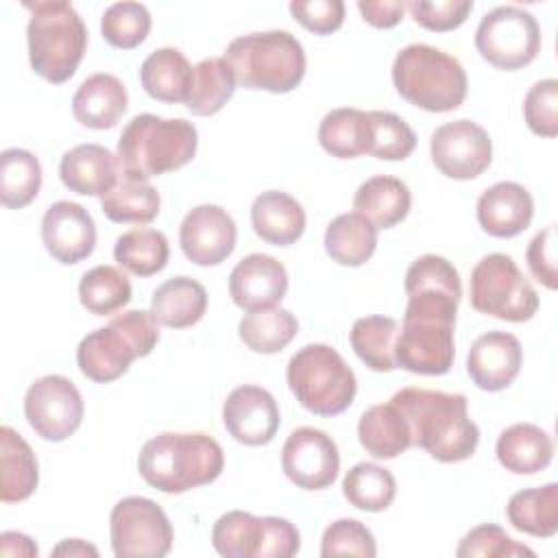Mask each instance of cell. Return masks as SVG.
<instances>
[{"label": "cell", "instance_id": "6da1fadb", "mask_svg": "<svg viewBox=\"0 0 558 558\" xmlns=\"http://www.w3.org/2000/svg\"><path fill=\"white\" fill-rule=\"evenodd\" d=\"M408 421L412 447L425 449L438 462H462L480 442V427L469 418L462 392L401 388L390 399Z\"/></svg>", "mask_w": 558, "mask_h": 558}, {"label": "cell", "instance_id": "7a4b0ae2", "mask_svg": "<svg viewBox=\"0 0 558 558\" xmlns=\"http://www.w3.org/2000/svg\"><path fill=\"white\" fill-rule=\"evenodd\" d=\"M460 294L440 288L408 292L403 325L397 336V366L414 375H445L456 355L453 327Z\"/></svg>", "mask_w": 558, "mask_h": 558}, {"label": "cell", "instance_id": "3957f363", "mask_svg": "<svg viewBox=\"0 0 558 558\" xmlns=\"http://www.w3.org/2000/svg\"><path fill=\"white\" fill-rule=\"evenodd\" d=\"M222 469V447L203 432H163L146 440L137 456V471L144 482L168 495L211 484Z\"/></svg>", "mask_w": 558, "mask_h": 558}, {"label": "cell", "instance_id": "277c9868", "mask_svg": "<svg viewBox=\"0 0 558 558\" xmlns=\"http://www.w3.org/2000/svg\"><path fill=\"white\" fill-rule=\"evenodd\" d=\"M198 148L196 126L183 118L140 113L126 122L118 140L120 174L148 181L187 166Z\"/></svg>", "mask_w": 558, "mask_h": 558}, {"label": "cell", "instance_id": "5b68a950", "mask_svg": "<svg viewBox=\"0 0 558 558\" xmlns=\"http://www.w3.org/2000/svg\"><path fill=\"white\" fill-rule=\"evenodd\" d=\"M235 85L270 94L292 92L305 76V50L288 31H266L235 37L225 57Z\"/></svg>", "mask_w": 558, "mask_h": 558}, {"label": "cell", "instance_id": "8992f818", "mask_svg": "<svg viewBox=\"0 0 558 558\" xmlns=\"http://www.w3.org/2000/svg\"><path fill=\"white\" fill-rule=\"evenodd\" d=\"M392 83L403 100L432 113L458 109L469 89L462 63L427 44H410L397 52Z\"/></svg>", "mask_w": 558, "mask_h": 558}, {"label": "cell", "instance_id": "52a82bcc", "mask_svg": "<svg viewBox=\"0 0 558 558\" xmlns=\"http://www.w3.org/2000/svg\"><path fill=\"white\" fill-rule=\"evenodd\" d=\"M24 7L31 11L26 37L33 72L48 83H65L87 48V28L78 11L63 0L24 2Z\"/></svg>", "mask_w": 558, "mask_h": 558}, {"label": "cell", "instance_id": "ba28073f", "mask_svg": "<svg viewBox=\"0 0 558 558\" xmlns=\"http://www.w3.org/2000/svg\"><path fill=\"white\" fill-rule=\"evenodd\" d=\"M159 342V320L153 312L129 310L107 327L89 331L76 349L81 373L96 381L109 384L122 377L135 357H146Z\"/></svg>", "mask_w": 558, "mask_h": 558}, {"label": "cell", "instance_id": "9c48e42d", "mask_svg": "<svg viewBox=\"0 0 558 558\" xmlns=\"http://www.w3.org/2000/svg\"><path fill=\"white\" fill-rule=\"evenodd\" d=\"M286 379L296 401L318 416L342 414L355 399L357 379L329 344H305L288 362Z\"/></svg>", "mask_w": 558, "mask_h": 558}, {"label": "cell", "instance_id": "30bf717a", "mask_svg": "<svg viewBox=\"0 0 558 558\" xmlns=\"http://www.w3.org/2000/svg\"><path fill=\"white\" fill-rule=\"evenodd\" d=\"M469 299L480 314L525 323L538 310V294L517 262L506 253L484 255L469 279Z\"/></svg>", "mask_w": 558, "mask_h": 558}, {"label": "cell", "instance_id": "8fae6325", "mask_svg": "<svg viewBox=\"0 0 558 558\" xmlns=\"http://www.w3.org/2000/svg\"><path fill=\"white\" fill-rule=\"evenodd\" d=\"M475 48L490 65L512 72L536 59L541 50V26L521 7H497L477 24Z\"/></svg>", "mask_w": 558, "mask_h": 558}, {"label": "cell", "instance_id": "7c38bea8", "mask_svg": "<svg viewBox=\"0 0 558 558\" xmlns=\"http://www.w3.org/2000/svg\"><path fill=\"white\" fill-rule=\"evenodd\" d=\"M111 549L118 558H161L172 549L170 519L148 497H124L109 517Z\"/></svg>", "mask_w": 558, "mask_h": 558}, {"label": "cell", "instance_id": "4fadbf2b", "mask_svg": "<svg viewBox=\"0 0 558 558\" xmlns=\"http://www.w3.org/2000/svg\"><path fill=\"white\" fill-rule=\"evenodd\" d=\"M83 412L85 403L78 388L63 375H44L24 395L26 421L48 442H61L72 436L81 427Z\"/></svg>", "mask_w": 558, "mask_h": 558}, {"label": "cell", "instance_id": "5bb4252c", "mask_svg": "<svg viewBox=\"0 0 558 558\" xmlns=\"http://www.w3.org/2000/svg\"><path fill=\"white\" fill-rule=\"evenodd\" d=\"M434 166L449 179L469 181L480 177L493 161V142L484 126L471 120L440 124L429 140Z\"/></svg>", "mask_w": 558, "mask_h": 558}, {"label": "cell", "instance_id": "9a60e30c", "mask_svg": "<svg viewBox=\"0 0 558 558\" xmlns=\"http://www.w3.org/2000/svg\"><path fill=\"white\" fill-rule=\"evenodd\" d=\"M281 471L305 490H323L340 471V453L331 436L316 427L294 429L281 449Z\"/></svg>", "mask_w": 558, "mask_h": 558}, {"label": "cell", "instance_id": "2e32d148", "mask_svg": "<svg viewBox=\"0 0 558 558\" xmlns=\"http://www.w3.org/2000/svg\"><path fill=\"white\" fill-rule=\"evenodd\" d=\"M238 227L227 209L198 205L185 214L179 227L183 255L196 266H218L235 248Z\"/></svg>", "mask_w": 558, "mask_h": 558}, {"label": "cell", "instance_id": "e0dca14e", "mask_svg": "<svg viewBox=\"0 0 558 558\" xmlns=\"http://www.w3.org/2000/svg\"><path fill=\"white\" fill-rule=\"evenodd\" d=\"M222 423L238 442L248 447L268 445L281 423L275 397L253 384L233 388L222 405Z\"/></svg>", "mask_w": 558, "mask_h": 558}, {"label": "cell", "instance_id": "ac0fdd59", "mask_svg": "<svg viewBox=\"0 0 558 558\" xmlns=\"http://www.w3.org/2000/svg\"><path fill=\"white\" fill-rule=\"evenodd\" d=\"M41 240L59 264H78L96 246V225L89 211L72 201L52 203L41 218Z\"/></svg>", "mask_w": 558, "mask_h": 558}, {"label": "cell", "instance_id": "d6986e66", "mask_svg": "<svg viewBox=\"0 0 558 558\" xmlns=\"http://www.w3.org/2000/svg\"><path fill=\"white\" fill-rule=\"evenodd\" d=\"M288 292L286 266L264 253L242 257L229 275V294L246 314L281 303Z\"/></svg>", "mask_w": 558, "mask_h": 558}, {"label": "cell", "instance_id": "ffe728a7", "mask_svg": "<svg viewBox=\"0 0 558 558\" xmlns=\"http://www.w3.org/2000/svg\"><path fill=\"white\" fill-rule=\"evenodd\" d=\"M523 364L521 342L508 331H486L469 349L466 373L486 392L508 388Z\"/></svg>", "mask_w": 558, "mask_h": 558}, {"label": "cell", "instance_id": "44dd1931", "mask_svg": "<svg viewBox=\"0 0 558 558\" xmlns=\"http://www.w3.org/2000/svg\"><path fill=\"white\" fill-rule=\"evenodd\" d=\"M477 222L493 238H514L523 233L534 216L532 194L514 181H499L477 198Z\"/></svg>", "mask_w": 558, "mask_h": 558}, {"label": "cell", "instance_id": "7402d4cb", "mask_svg": "<svg viewBox=\"0 0 558 558\" xmlns=\"http://www.w3.org/2000/svg\"><path fill=\"white\" fill-rule=\"evenodd\" d=\"M61 183L83 196H105L120 177L118 157L100 144H78L59 161Z\"/></svg>", "mask_w": 558, "mask_h": 558}, {"label": "cell", "instance_id": "603a6c76", "mask_svg": "<svg viewBox=\"0 0 558 558\" xmlns=\"http://www.w3.org/2000/svg\"><path fill=\"white\" fill-rule=\"evenodd\" d=\"M129 105L124 83L109 74L96 72L87 76L72 96V113L78 124L96 131H105L118 124Z\"/></svg>", "mask_w": 558, "mask_h": 558}, {"label": "cell", "instance_id": "cb8c5ba5", "mask_svg": "<svg viewBox=\"0 0 558 558\" xmlns=\"http://www.w3.org/2000/svg\"><path fill=\"white\" fill-rule=\"evenodd\" d=\"M253 231L272 246H290L305 231V211L301 203L279 190L255 196L251 205Z\"/></svg>", "mask_w": 558, "mask_h": 558}, {"label": "cell", "instance_id": "d4e9b609", "mask_svg": "<svg viewBox=\"0 0 558 558\" xmlns=\"http://www.w3.org/2000/svg\"><path fill=\"white\" fill-rule=\"evenodd\" d=\"M499 464L517 475H532L549 466L554 458L551 436L534 423L506 427L495 445Z\"/></svg>", "mask_w": 558, "mask_h": 558}, {"label": "cell", "instance_id": "484cf974", "mask_svg": "<svg viewBox=\"0 0 558 558\" xmlns=\"http://www.w3.org/2000/svg\"><path fill=\"white\" fill-rule=\"evenodd\" d=\"M150 312L170 329L192 327L207 312V290L203 283L185 275L166 279L153 292Z\"/></svg>", "mask_w": 558, "mask_h": 558}, {"label": "cell", "instance_id": "4316f807", "mask_svg": "<svg viewBox=\"0 0 558 558\" xmlns=\"http://www.w3.org/2000/svg\"><path fill=\"white\" fill-rule=\"evenodd\" d=\"M39 482L37 458L31 445L9 425L0 427V499L15 504L28 499Z\"/></svg>", "mask_w": 558, "mask_h": 558}, {"label": "cell", "instance_id": "83f0119b", "mask_svg": "<svg viewBox=\"0 0 558 558\" xmlns=\"http://www.w3.org/2000/svg\"><path fill=\"white\" fill-rule=\"evenodd\" d=\"M410 187L401 179L388 174L366 179L353 196V209L371 220L377 229H390L399 225L410 214Z\"/></svg>", "mask_w": 558, "mask_h": 558}, {"label": "cell", "instance_id": "f1b7e54d", "mask_svg": "<svg viewBox=\"0 0 558 558\" xmlns=\"http://www.w3.org/2000/svg\"><path fill=\"white\" fill-rule=\"evenodd\" d=\"M194 68L187 57L177 48H157L150 52L142 68L140 81L144 92L161 102H185L192 85Z\"/></svg>", "mask_w": 558, "mask_h": 558}, {"label": "cell", "instance_id": "f546056e", "mask_svg": "<svg viewBox=\"0 0 558 558\" xmlns=\"http://www.w3.org/2000/svg\"><path fill=\"white\" fill-rule=\"evenodd\" d=\"M360 445L373 458L390 460L412 447V436L401 410L388 401L381 405H371L357 423Z\"/></svg>", "mask_w": 558, "mask_h": 558}, {"label": "cell", "instance_id": "4dcf8cb0", "mask_svg": "<svg viewBox=\"0 0 558 558\" xmlns=\"http://www.w3.org/2000/svg\"><path fill=\"white\" fill-rule=\"evenodd\" d=\"M377 227L357 211L336 216L325 231V251L340 266H362L377 248Z\"/></svg>", "mask_w": 558, "mask_h": 558}, {"label": "cell", "instance_id": "1f68e13d", "mask_svg": "<svg viewBox=\"0 0 558 558\" xmlns=\"http://www.w3.org/2000/svg\"><path fill=\"white\" fill-rule=\"evenodd\" d=\"M508 523L530 536L551 538L558 532V484L514 493L506 506Z\"/></svg>", "mask_w": 558, "mask_h": 558}, {"label": "cell", "instance_id": "d6a6232c", "mask_svg": "<svg viewBox=\"0 0 558 558\" xmlns=\"http://www.w3.org/2000/svg\"><path fill=\"white\" fill-rule=\"evenodd\" d=\"M397 336H399V323L392 316H364L357 318L351 327L349 342L355 351V355L377 373H390L397 366Z\"/></svg>", "mask_w": 558, "mask_h": 558}, {"label": "cell", "instance_id": "836d02e7", "mask_svg": "<svg viewBox=\"0 0 558 558\" xmlns=\"http://www.w3.org/2000/svg\"><path fill=\"white\" fill-rule=\"evenodd\" d=\"M159 192L140 179L120 174L116 185L100 196V209L111 222H131L146 225L153 222L159 214Z\"/></svg>", "mask_w": 558, "mask_h": 558}, {"label": "cell", "instance_id": "e575fe53", "mask_svg": "<svg viewBox=\"0 0 558 558\" xmlns=\"http://www.w3.org/2000/svg\"><path fill=\"white\" fill-rule=\"evenodd\" d=\"M116 262L137 277H150L166 268L170 257L168 238L150 227L129 229L113 244Z\"/></svg>", "mask_w": 558, "mask_h": 558}, {"label": "cell", "instance_id": "d590c367", "mask_svg": "<svg viewBox=\"0 0 558 558\" xmlns=\"http://www.w3.org/2000/svg\"><path fill=\"white\" fill-rule=\"evenodd\" d=\"M299 320L290 310L268 307L242 316L238 325L240 340L255 353L272 355L283 351L296 336Z\"/></svg>", "mask_w": 558, "mask_h": 558}, {"label": "cell", "instance_id": "8d00e7d4", "mask_svg": "<svg viewBox=\"0 0 558 558\" xmlns=\"http://www.w3.org/2000/svg\"><path fill=\"white\" fill-rule=\"evenodd\" d=\"M235 92V78L222 57H209L194 65L185 107L192 116H214Z\"/></svg>", "mask_w": 558, "mask_h": 558}, {"label": "cell", "instance_id": "74e56055", "mask_svg": "<svg viewBox=\"0 0 558 558\" xmlns=\"http://www.w3.org/2000/svg\"><path fill=\"white\" fill-rule=\"evenodd\" d=\"M41 190L39 159L24 148H7L0 155V201L7 209L31 205Z\"/></svg>", "mask_w": 558, "mask_h": 558}, {"label": "cell", "instance_id": "f35d334b", "mask_svg": "<svg viewBox=\"0 0 558 558\" xmlns=\"http://www.w3.org/2000/svg\"><path fill=\"white\" fill-rule=\"evenodd\" d=\"M344 499L366 512L386 510L397 495L395 475L375 462H357L342 477Z\"/></svg>", "mask_w": 558, "mask_h": 558}, {"label": "cell", "instance_id": "ab89813d", "mask_svg": "<svg viewBox=\"0 0 558 558\" xmlns=\"http://www.w3.org/2000/svg\"><path fill=\"white\" fill-rule=\"evenodd\" d=\"M133 288L129 277L109 264L89 268L78 281L81 305L94 316H109L131 301Z\"/></svg>", "mask_w": 558, "mask_h": 558}, {"label": "cell", "instance_id": "60d3db41", "mask_svg": "<svg viewBox=\"0 0 558 558\" xmlns=\"http://www.w3.org/2000/svg\"><path fill=\"white\" fill-rule=\"evenodd\" d=\"M318 144L338 159H355L366 153V111L340 107L325 113L318 124Z\"/></svg>", "mask_w": 558, "mask_h": 558}, {"label": "cell", "instance_id": "b9f144b4", "mask_svg": "<svg viewBox=\"0 0 558 558\" xmlns=\"http://www.w3.org/2000/svg\"><path fill=\"white\" fill-rule=\"evenodd\" d=\"M264 543V517L231 510L218 517L211 530V545L225 558H259Z\"/></svg>", "mask_w": 558, "mask_h": 558}, {"label": "cell", "instance_id": "7bdbcfd3", "mask_svg": "<svg viewBox=\"0 0 558 558\" xmlns=\"http://www.w3.org/2000/svg\"><path fill=\"white\" fill-rule=\"evenodd\" d=\"M416 133L392 111H366V153L384 161H401L412 155Z\"/></svg>", "mask_w": 558, "mask_h": 558}, {"label": "cell", "instance_id": "ee69618b", "mask_svg": "<svg viewBox=\"0 0 558 558\" xmlns=\"http://www.w3.org/2000/svg\"><path fill=\"white\" fill-rule=\"evenodd\" d=\"M153 20L144 4L140 2H116L105 9L100 17V33L105 41L120 50L137 48L150 33Z\"/></svg>", "mask_w": 558, "mask_h": 558}, {"label": "cell", "instance_id": "f6af8a7d", "mask_svg": "<svg viewBox=\"0 0 558 558\" xmlns=\"http://www.w3.org/2000/svg\"><path fill=\"white\" fill-rule=\"evenodd\" d=\"M377 554L373 532L357 519H338L329 523L320 538V556H360L373 558Z\"/></svg>", "mask_w": 558, "mask_h": 558}, {"label": "cell", "instance_id": "bcb514c9", "mask_svg": "<svg viewBox=\"0 0 558 558\" xmlns=\"http://www.w3.org/2000/svg\"><path fill=\"white\" fill-rule=\"evenodd\" d=\"M458 558H514V556H534V551L512 536L506 534L495 523H482L466 532L456 549Z\"/></svg>", "mask_w": 558, "mask_h": 558}, {"label": "cell", "instance_id": "7dc6e473", "mask_svg": "<svg viewBox=\"0 0 558 558\" xmlns=\"http://www.w3.org/2000/svg\"><path fill=\"white\" fill-rule=\"evenodd\" d=\"M558 81L543 78L530 87L523 100V118L532 133L541 137L558 135Z\"/></svg>", "mask_w": 558, "mask_h": 558}, {"label": "cell", "instance_id": "c3c4849f", "mask_svg": "<svg viewBox=\"0 0 558 558\" xmlns=\"http://www.w3.org/2000/svg\"><path fill=\"white\" fill-rule=\"evenodd\" d=\"M405 294L412 290H421V288H440V290H449L453 294L462 296V283H460V275L453 268V264L440 255H421L418 259H414L405 272V281H403Z\"/></svg>", "mask_w": 558, "mask_h": 558}, {"label": "cell", "instance_id": "681fc988", "mask_svg": "<svg viewBox=\"0 0 558 558\" xmlns=\"http://www.w3.org/2000/svg\"><path fill=\"white\" fill-rule=\"evenodd\" d=\"M410 9L414 22L434 33H447L464 24L466 15L473 9V0H412L405 4Z\"/></svg>", "mask_w": 558, "mask_h": 558}, {"label": "cell", "instance_id": "f907efd6", "mask_svg": "<svg viewBox=\"0 0 558 558\" xmlns=\"http://www.w3.org/2000/svg\"><path fill=\"white\" fill-rule=\"evenodd\" d=\"M292 17L316 35L336 33L344 22V2L342 0H292Z\"/></svg>", "mask_w": 558, "mask_h": 558}, {"label": "cell", "instance_id": "816d5d0a", "mask_svg": "<svg viewBox=\"0 0 558 558\" xmlns=\"http://www.w3.org/2000/svg\"><path fill=\"white\" fill-rule=\"evenodd\" d=\"M527 268L536 281L545 288H558V266H556V225L538 231L525 251Z\"/></svg>", "mask_w": 558, "mask_h": 558}, {"label": "cell", "instance_id": "f5cc1de1", "mask_svg": "<svg viewBox=\"0 0 558 558\" xmlns=\"http://www.w3.org/2000/svg\"><path fill=\"white\" fill-rule=\"evenodd\" d=\"M301 549V534L294 523L281 517H264V543L259 558H292Z\"/></svg>", "mask_w": 558, "mask_h": 558}, {"label": "cell", "instance_id": "db71d44e", "mask_svg": "<svg viewBox=\"0 0 558 558\" xmlns=\"http://www.w3.org/2000/svg\"><path fill=\"white\" fill-rule=\"evenodd\" d=\"M357 11L362 13L364 22L375 28H392L403 20L405 2L399 0H360Z\"/></svg>", "mask_w": 558, "mask_h": 558}, {"label": "cell", "instance_id": "11a10c76", "mask_svg": "<svg viewBox=\"0 0 558 558\" xmlns=\"http://www.w3.org/2000/svg\"><path fill=\"white\" fill-rule=\"evenodd\" d=\"M0 551L2 556H26V558H35L39 554L35 541L20 532H4L0 536Z\"/></svg>", "mask_w": 558, "mask_h": 558}, {"label": "cell", "instance_id": "9f6ffc18", "mask_svg": "<svg viewBox=\"0 0 558 558\" xmlns=\"http://www.w3.org/2000/svg\"><path fill=\"white\" fill-rule=\"evenodd\" d=\"M52 556H98V549L81 538H65L52 549Z\"/></svg>", "mask_w": 558, "mask_h": 558}]
</instances>
